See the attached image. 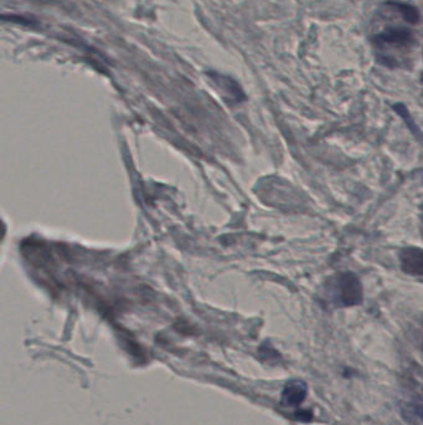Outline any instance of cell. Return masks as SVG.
<instances>
[{
  "instance_id": "1",
  "label": "cell",
  "mask_w": 423,
  "mask_h": 425,
  "mask_svg": "<svg viewBox=\"0 0 423 425\" xmlns=\"http://www.w3.org/2000/svg\"><path fill=\"white\" fill-rule=\"evenodd\" d=\"M325 292L334 305L341 307L359 306L364 299L362 281L351 271L331 277L325 284Z\"/></svg>"
},
{
  "instance_id": "5",
  "label": "cell",
  "mask_w": 423,
  "mask_h": 425,
  "mask_svg": "<svg viewBox=\"0 0 423 425\" xmlns=\"http://www.w3.org/2000/svg\"><path fill=\"white\" fill-rule=\"evenodd\" d=\"M386 4L398 11V14L403 16V20L408 23V24H411V25H416L421 20L419 11L415 6H411L408 3H403V1H393V0H388V1H386Z\"/></svg>"
},
{
  "instance_id": "2",
  "label": "cell",
  "mask_w": 423,
  "mask_h": 425,
  "mask_svg": "<svg viewBox=\"0 0 423 425\" xmlns=\"http://www.w3.org/2000/svg\"><path fill=\"white\" fill-rule=\"evenodd\" d=\"M372 42L377 45L408 47L415 42V35L405 26H388L384 32L372 37Z\"/></svg>"
},
{
  "instance_id": "7",
  "label": "cell",
  "mask_w": 423,
  "mask_h": 425,
  "mask_svg": "<svg viewBox=\"0 0 423 425\" xmlns=\"http://www.w3.org/2000/svg\"><path fill=\"white\" fill-rule=\"evenodd\" d=\"M377 60H379V63L382 64L384 66H387V68H396L398 65L396 59H393V57L380 56L377 57Z\"/></svg>"
},
{
  "instance_id": "8",
  "label": "cell",
  "mask_w": 423,
  "mask_h": 425,
  "mask_svg": "<svg viewBox=\"0 0 423 425\" xmlns=\"http://www.w3.org/2000/svg\"><path fill=\"white\" fill-rule=\"evenodd\" d=\"M295 418L300 421H310L313 419V413L310 410H300L295 413Z\"/></svg>"
},
{
  "instance_id": "3",
  "label": "cell",
  "mask_w": 423,
  "mask_h": 425,
  "mask_svg": "<svg viewBox=\"0 0 423 425\" xmlns=\"http://www.w3.org/2000/svg\"><path fill=\"white\" fill-rule=\"evenodd\" d=\"M398 259L403 273L408 275L423 276V249L417 246L403 248Z\"/></svg>"
},
{
  "instance_id": "10",
  "label": "cell",
  "mask_w": 423,
  "mask_h": 425,
  "mask_svg": "<svg viewBox=\"0 0 423 425\" xmlns=\"http://www.w3.org/2000/svg\"><path fill=\"white\" fill-rule=\"evenodd\" d=\"M421 83H423V73H421Z\"/></svg>"
},
{
  "instance_id": "4",
  "label": "cell",
  "mask_w": 423,
  "mask_h": 425,
  "mask_svg": "<svg viewBox=\"0 0 423 425\" xmlns=\"http://www.w3.org/2000/svg\"><path fill=\"white\" fill-rule=\"evenodd\" d=\"M308 394V385L302 379H290L284 385L281 394V403L286 407L295 408L300 407Z\"/></svg>"
},
{
  "instance_id": "9",
  "label": "cell",
  "mask_w": 423,
  "mask_h": 425,
  "mask_svg": "<svg viewBox=\"0 0 423 425\" xmlns=\"http://www.w3.org/2000/svg\"><path fill=\"white\" fill-rule=\"evenodd\" d=\"M408 409L411 412V414L415 415L413 418H417L423 421V405H411Z\"/></svg>"
},
{
  "instance_id": "11",
  "label": "cell",
  "mask_w": 423,
  "mask_h": 425,
  "mask_svg": "<svg viewBox=\"0 0 423 425\" xmlns=\"http://www.w3.org/2000/svg\"><path fill=\"white\" fill-rule=\"evenodd\" d=\"M422 353H423V342H422Z\"/></svg>"
},
{
  "instance_id": "6",
  "label": "cell",
  "mask_w": 423,
  "mask_h": 425,
  "mask_svg": "<svg viewBox=\"0 0 423 425\" xmlns=\"http://www.w3.org/2000/svg\"><path fill=\"white\" fill-rule=\"evenodd\" d=\"M393 111L405 121V124L407 125L408 128L412 132L413 135H421V131L418 128L417 125L415 124V121H413L412 117H411V114H410V111H408L407 107H406V104L398 102V104H393Z\"/></svg>"
}]
</instances>
